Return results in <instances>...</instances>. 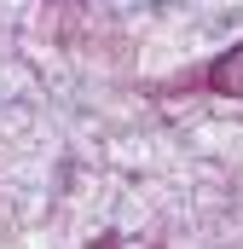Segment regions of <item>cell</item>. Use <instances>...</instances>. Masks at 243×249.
Returning <instances> with one entry per match:
<instances>
[{
    "mask_svg": "<svg viewBox=\"0 0 243 249\" xmlns=\"http://www.w3.org/2000/svg\"><path fill=\"white\" fill-rule=\"evenodd\" d=\"M214 87H220V93H243V47L214 70Z\"/></svg>",
    "mask_w": 243,
    "mask_h": 249,
    "instance_id": "cell-1",
    "label": "cell"
}]
</instances>
